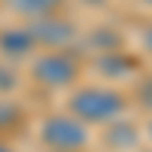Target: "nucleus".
Here are the masks:
<instances>
[{"label": "nucleus", "mask_w": 152, "mask_h": 152, "mask_svg": "<svg viewBox=\"0 0 152 152\" xmlns=\"http://www.w3.org/2000/svg\"><path fill=\"white\" fill-rule=\"evenodd\" d=\"M79 73H82V61L67 49H49L31 64V76L46 88H67L79 79Z\"/></svg>", "instance_id": "nucleus-3"}, {"label": "nucleus", "mask_w": 152, "mask_h": 152, "mask_svg": "<svg viewBox=\"0 0 152 152\" xmlns=\"http://www.w3.org/2000/svg\"><path fill=\"white\" fill-rule=\"evenodd\" d=\"M70 116L85 125H110L128 110V97L113 85H82L70 94Z\"/></svg>", "instance_id": "nucleus-1"}, {"label": "nucleus", "mask_w": 152, "mask_h": 152, "mask_svg": "<svg viewBox=\"0 0 152 152\" xmlns=\"http://www.w3.org/2000/svg\"><path fill=\"white\" fill-rule=\"evenodd\" d=\"M0 152H15L12 146H6V143H0Z\"/></svg>", "instance_id": "nucleus-13"}, {"label": "nucleus", "mask_w": 152, "mask_h": 152, "mask_svg": "<svg viewBox=\"0 0 152 152\" xmlns=\"http://www.w3.org/2000/svg\"><path fill=\"white\" fill-rule=\"evenodd\" d=\"M149 137H152V122H149Z\"/></svg>", "instance_id": "nucleus-16"}, {"label": "nucleus", "mask_w": 152, "mask_h": 152, "mask_svg": "<svg viewBox=\"0 0 152 152\" xmlns=\"http://www.w3.org/2000/svg\"><path fill=\"white\" fill-rule=\"evenodd\" d=\"M64 0H9V6L31 18H43V15H55V9H61Z\"/></svg>", "instance_id": "nucleus-7"}, {"label": "nucleus", "mask_w": 152, "mask_h": 152, "mask_svg": "<svg viewBox=\"0 0 152 152\" xmlns=\"http://www.w3.org/2000/svg\"><path fill=\"white\" fill-rule=\"evenodd\" d=\"M37 49L34 37L28 28H3L0 31V52H3L9 61H18V58H28Z\"/></svg>", "instance_id": "nucleus-6"}, {"label": "nucleus", "mask_w": 152, "mask_h": 152, "mask_svg": "<svg viewBox=\"0 0 152 152\" xmlns=\"http://www.w3.org/2000/svg\"><path fill=\"white\" fill-rule=\"evenodd\" d=\"M107 143H110L113 149H128V146L137 143V128H134L131 122H122V119L110 122V128H107Z\"/></svg>", "instance_id": "nucleus-8"}, {"label": "nucleus", "mask_w": 152, "mask_h": 152, "mask_svg": "<svg viewBox=\"0 0 152 152\" xmlns=\"http://www.w3.org/2000/svg\"><path fill=\"white\" fill-rule=\"evenodd\" d=\"M143 43H146V49L152 52V24H149V28L143 31Z\"/></svg>", "instance_id": "nucleus-12"}, {"label": "nucleus", "mask_w": 152, "mask_h": 152, "mask_svg": "<svg viewBox=\"0 0 152 152\" xmlns=\"http://www.w3.org/2000/svg\"><path fill=\"white\" fill-rule=\"evenodd\" d=\"M18 85V76H15V70H12L6 61H0V94H6V91H12V88Z\"/></svg>", "instance_id": "nucleus-10"}, {"label": "nucleus", "mask_w": 152, "mask_h": 152, "mask_svg": "<svg viewBox=\"0 0 152 152\" xmlns=\"http://www.w3.org/2000/svg\"><path fill=\"white\" fill-rule=\"evenodd\" d=\"M85 3H104V0H85Z\"/></svg>", "instance_id": "nucleus-14"}, {"label": "nucleus", "mask_w": 152, "mask_h": 152, "mask_svg": "<svg viewBox=\"0 0 152 152\" xmlns=\"http://www.w3.org/2000/svg\"><path fill=\"white\" fill-rule=\"evenodd\" d=\"M31 37L37 46H46V49H67L76 40V28L73 21L61 18V15H43V18H34L31 24Z\"/></svg>", "instance_id": "nucleus-4"}, {"label": "nucleus", "mask_w": 152, "mask_h": 152, "mask_svg": "<svg viewBox=\"0 0 152 152\" xmlns=\"http://www.w3.org/2000/svg\"><path fill=\"white\" fill-rule=\"evenodd\" d=\"M143 3H146V6H152V0H143Z\"/></svg>", "instance_id": "nucleus-15"}, {"label": "nucleus", "mask_w": 152, "mask_h": 152, "mask_svg": "<svg viewBox=\"0 0 152 152\" xmlns=\"http://www.w3.org/2000/svg\"><path fill=\"white\" fill-rule=\"evenodd\" d=\"M137 104H140L143 110L152 113V76H146V79H140V85H137Z\"/></svg>", "instance_id": "nucleus-11"}, {"label": "nucleus", "mask_w": 152, "mask_h": 152, "mask_svg": "<svg viewBox=\"0 0 152 152\" xmlns=\"http://www.w3.org/2000/svg\"><path fill=\"white\" fill-rule=\"evenodd\" d=\"M40 137L49 146V152H82L88 146V140H91L88 125L79 122L76 116H70V113L49 116L43 122V128H40Z\"/></svg>", "instance_id": "nucleus-2"}, {"label": "nucleus", "mask_w": 152, "mask_h": 152, "mask_svg": "<svg viewBox=\"0 0 152 152\" xmlns=\"http://www.w3.org/2000/svg\"><path fill=\"white\" fill-rule=\"evenodd\" d=\"M21 119V110L15 104H6V100H0V131H9L12 125H18Z\"/></svg>", "instance_id": "nucleus-9"}, {"label": "nucleus", "mask_w": 152, "mask_h": 152, "mask_svg": "<svg viewBox=\"0 0 152 152\" xmlns=\"http://www.w3.org/2000/svg\"><path fill=\"white\" fill-rule=\"evenodd\" d=\"M94 70L110 82H122V79H131L134 73H140V58L137 55H128L116 49V52H100L94 58Z\"/></svg>", "instance_id": "nucleus-5"}]
</instances>
